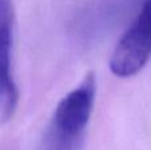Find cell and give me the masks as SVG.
Here are the masks:
<instances>
[{"mask_svg":"<svg viewBox=\"0 0 151 150\" xmlns=\"http://www.w3.org/2000/svg\"><path fill=\"white\" fill-rule=\"evenodd\" d=\"M13 21L12 0H0V124L12 118L19 102L12 74Z\"/></svg>","mask_w":151,"mask_h":150,"instance_id":"3","label":"cell"},{"mask_svg":"<svg viewBox=\"0 0 151 150\" xmlns=\"http://www.w3.org/2000/svg\"><path fill=\"white\" fill-rule=\"evenodd\" d=\"M97 82L91 73L64 96L42 138L40 150H80L96 101Z\"/></svg>","mask_w":151,"mask_h":150,"instance_id":"1","label":"cell"},{"mask_svg":"<svg viewBox=\"0 0 151 150\" xmlns=\"http://www.w3.org/2000/svg\"><path fill=\"white\" fill-rule=\"evenodd\" d=\"M151 57V0H141L129 28L110 57V71L117 77L135 76Z\"/></svg>","mask_w":151,"mask_h":150,"instance_id":"2","label":"cell"}]
</instances>
